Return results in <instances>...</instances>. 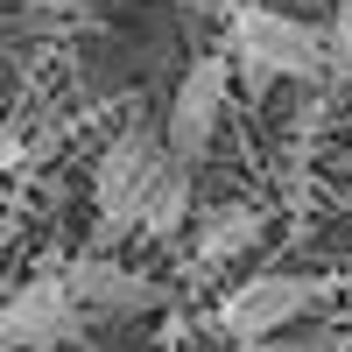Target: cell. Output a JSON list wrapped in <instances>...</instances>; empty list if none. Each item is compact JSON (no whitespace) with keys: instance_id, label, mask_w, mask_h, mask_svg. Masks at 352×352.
Here are the masks:
<instances>
[{"instance_id":"5bb4252c","label":"cell","mask_w":352,"mask_h":352,"mask_svg":"<svg viewBox=\"0 0 352 352\" xmlns=\"http://www.w3.org/2000/svg\"><path fill=\"white\" fill-rule=\"evenodd\" d=\"M0 254H8V232H0Z\"/></svg>"},{"instance_id":"6da1fadb","label":"cell","mask_w":352,"mask_h":352,"mask_svg":"<svg viewBox=\"0 0 352 352\" xmlns=\"http://www.w3.org/2000/svg\"><path fill=\"white\" fill-rule=\"evenodd\" d=\"M232 64L247 71V85H275V78H324V28H310L296 14L275 8H240L232 0Z\"/></svg>"},{"instance_id":"8992f818","label":"cell","mask_w":352,"mask_h":352,"mask_svg":"<svg viewBox=\"0 0 352 352\" xmlns=\"http://www.w3.org/2000/svg\"><path fill=\"white\" fill-rule=\"evenodd\" d=\"M64 289H71L78 317H134V310H155V303H162V289H155L148 275L113 268L106 254H85L78 268H64Z\"/></svg>"},{"instance_id":"277c9868","label":"cell","mask_w":352,"mask_h":352,"mask_svg":"<svg viewBox=\"0 0 352 352\" xmlns=\"http://www.w3.org/2000/svg\"><path fill=\"white\" fill-rule=\"evenodd\" d=\"M226 92H232V64L226 56H197L184 71V85H176V99H169V141H162L176 162H197L212 148V134L226 120Z\"/></svg>"},{"instance_id":"7a4b0ae2","label":"cell","mask_w":352,"mask_h":352,"mask_svg":"<svg viewBox=\"0 0 352 352\" xmlns=\"http://www.w3.org/2000/svg\"><path fill=\"white\" fill-rule=\"evenodd\" d=\"M162 134L148 127V120H134V127H120L113 134V148L99 155V184H92V197H99V226H92V254H106L113 240H127L134 232V219H141V197H148V184H155V169H162Z\"/></svg>"},{"instance_id":"30bf717a","label":"cell","mask_w":352,"mask_h":352,"mask_svg":"<svg viewBox=\"0 0 352 352\" xmlns=\"http://www.w3.org/2000/svg\"><path fill=\"white\" fill-rule=\"evenodd\" d=\"M261 345H268V352H331L324 338H282V331H275V338H261Z\"/></svg>"},{"instance_id":"5b68a950","label":"cell","mask_w":352,"mask_h":352,"mask_svg":"<svg viewBox=\"0 0 352 352\" xmlns=\"http://www.w3.org/2000/svg\"><path fill=\"white\" fill-rule=\"evenodd\" d=\"M310 303H317L310 282H296V275H254V282H240L219 303V331L232 345H261V338H275L282 324H296Z\"/></svg>"},{"instance_id":"8fae6325","label":"cell","mask_w":352,"mask_h":352,"mask_svg":"<svg viewBox=\"0 0 352 352\" xmlns=\"http://www.w3.org/2000/svg\"><path fill=\"white\" fill-rule=\"evenodd\" d=\"M176 8H190V14H232V0H176Z\"/></svg>"},{"instance_id":"ba28073f","label":"cell","mask_w":352,"mask_h":352,"mask_svg":"<svg viewBox=\"0 0 352 352\" xmlns=\"http://www.w3.org/2000/svg\"><path fill=\"white\" fill-rule=\"evenodd\" d=\"M261 226H268L261 204H226V212H212L204 232H197V268H226V261H240L261 240Z\"/></svg>"},{"instance_id":"7c38bea8","label":"cell","mask_w":352,"mask_h":352,"mask_svg":"<svg viewBox=\"0 0 352 352\" xmlns=\"http://www.w3.org/2000/svg\"><path fill=\"white\" fill-rule=\"evenodd\" d=\"M43 8H50V14H78L85 0H43Z\"/></svg>"},{"instance_id":"3957f363","label":"cell","mask_w":352,"mask_h":352,"mask_svg":"<svg viewBox=\"0 0 352 352\" xmlns=\"http://www.w3.org/2000/svg\"><path fill=\"white\" fill-rule=\"evenodd\" d=\"M78 331H85V317L71 303L64 275H36L0 303V352H50V345H71Z\"/></svg>"},{"instance_id":"9c48e42d","label":"cell","mask_w":352,"mask_h":352,"mask_svg":"<svg viewBox=\"0 0 352 352\" xmlns=\"http://www.w3.org/2000/svg\"><path fill=\"white\" fill-rule=\"evenodd\" d=\"M28 162V141L14 134V127H0V176H8V169H21Z\"/></svg>"},{"instance_id":"52a82bcc","label":"cell","mask_w":352,"mask_h":352,"mask_svg":"<svg viewBox=\"0 0 352 352\" xmlns=\"http://www.w3.org/2000/svg\"><path fill=\"white\" fill-rule=\"evenodd\" d=\"M184 212H190V162L162 155V169H155L148 197H141V219H134V232H148V240H176Z\"/></svg>"},{"instance_id":"4fadbf2b","label":"cell","mask_w":352,"mask_h":352,"mask_svg":"<svg viewBox=\"0 0 352 352\" xmlns=\"http://www.w3.org/2000/svg\"><path fill=\"white\" fill-rule=\"evenodd\" d=\"M240 352H268V345H240Z\"/></svg>"}]
</instances>
